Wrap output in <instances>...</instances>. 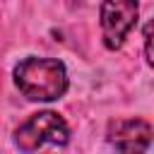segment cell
Listing matches in <instances>:
<instances>
[{"mask_svg": "<svg viewBox=\"0 0 154 154\" xmlns=\"http://www.w3.org/2000/svg\"><path fill=\"white\" fill-rule=\"evenodd\" d=\"M14 82L19 91L31 101L60 99L67 89L65 65L51 58H26L14 67Z\"/></svg>", "mask_w": 154, "mask_h": 154, "instance_id": "6da1fadb", "label": "cell"}, {"mask_svg": "<svg viewBox=\"0 0 154 154\" xmlns=\"http://www.w3.org/2000/svg\"><path fill=\"white\" fill-rule=\"evenodd\" d=\"M14 142L19 144V149L34 152L41 147H63L67 142V125L65 120L53 113V111H41L34 113L24 125H19Z\"/></svg>", "mask_w": 154, "mask_h": 154, "instance_id": "7a4b0ae2", "label": "cell"}, {"mask_svg": "<svg viewBox=\"0 0 154 154\" xmlns=\"http://www.w3.org/2000/svg\"><path fill=\"white\" fill-rule=\"evenodd\" d=\"M137 22V0H103L101 31L108 48H120L123 38Z\"/></svg>", "mask_w": 154, "mask_h": 154, "instance_id": "3957f363", "label": "cell"}, {"mask_svg": "<svg viewBox=\"0 0 154 154\" xmlns=\"http://www.w3.org/2000/svg\"><path fill=\"white\" fill-rule=\"evenodd\" d=\"M108 142L120 152H142L152 142V128L144 120H116L108 128Z\"/></svg>", "mask_w": 154, "mask_h": 154, "instance_id": "277c9868", "label": "cell"}, {"mask_svg": "<svg viewBox=\"0 0 154 154\" xmlns=\"http://www.w3.org/2000/svg\"><path fill=\"white\" fill-rule=\"evenodd\" d=\"M144 53H147L149 65L154 67V19L144 24Z\"/></svg>", "mask_w": 154, "mask_h": 154, "instance_id": "5b68a950", "label": "cell"}]
</instances>
